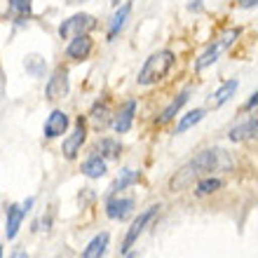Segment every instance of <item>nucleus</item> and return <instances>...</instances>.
I'll return each instance as SVG.
<instances>
[{"label":"nucleus","mask_w":258,"mask_h":258,"mask_svg":"<svg viewBox=\"0 0 258 258\" xmlns=\"http://www.w3.org/2000/svg\"><path fill=\"white\" fill-rule=\"evenodd\" d=\"M216 164H218V150H202L200 155H195L190 162L183 164V167L171 176L169 190L178 192V190H183V188H188V185L195 183L202 174L216 169Z\"/></svg>","instance_id":"obj_1"},{"label":"nucleus","mask_w":258,"mask_h":258,"mask_svg":"<svg viewBox=\"0 0 258 258\" xmlns=\"http://www.w3.org/2000/svg\"><path fill=\"white\" fill-rule=\"evenodd\" d=\"M171 66H174V52H171V49H160V52H155V54H150L148 59H146L136 82L143 85V87L155 85V82H160L164 75L169 73Z\"/></svg>","instance_id":"obj_2"},{"label":"nucleus","mask_w":258,"mask_h":258,"mask_svg":"<svg viewBox=\"0 0 258 258\" xmlns=\"http://www.w3.org/2000/svg\"><path fill=\"white\" fill-rule=\"evenodd\" d=\"M96 28V19L92 14H73L71 19H66L59 26V35L63 40H71V38H78V35H89V31Z\"/></svg>","instance_id":"obj_3"},{"label":"nucleus","mask_w":258,"mask_h":258,"mask_svg":"<svg viewBox=\"0 0 258 258\" xmlns=\"http://www.w3.org/2000/svg\"><path fill=\"white\" fill-rule=\"evenodd\" d=\"M68 96V73L66 68H56L47 82V99L49 101H59Z\"/></svg>","instance_id":"obj_4"},{"label":"nucleus","mask_w":258,"mask_h":258,"mask_svg":"<svg viewBox=\"0 0 258 258\" xmlns=\"http://www.w3.org/2000/svg\"><path fill=\"white\" fill-rule=\"evenodd\" d=\"M155 214H157V207H150L148 211H143L141 216H139L134 223H132V228H129V232H127V237H124V242H122V251H124V253L132 249V244H134L136 239H139V235L143 232V228L148 225V221L155 216Z\"/></svg>","instance_id":"obj_5"},{"label":"nucleus","mask_w":258,"mask_h":258,"mask_svg":"<svg viewBox=\"0 0 258 258\" xmlns=\"http://www.w3.org/2000/svg\"><path fill=\"white\" fill-rule=\"evenodd\" d=\"M92 38L89 35H78V38H71L66 47V56L68 59H73V61H82V59H87L92 54Z\"/></svg>","instance_id":"obj_6"},{"label":"nucleus","mask_w":258,"mask_h":258,"mask_svg":"<svg viewBox=\"0 0 258 258\" xmlns=\"http://www.w3.org/2000/svg\"><path fill=\"white\" fill-rule=\"evenodd\" d=\"M134 209V197H113L106 204V214L113 221H124Z\"/></svg>","instance_id":"obj_7"},{"label":"nucleus","mask_w":258,"mask_h":258,"mask_svg":"<svg viewBox=\"0 0 258 258\" xmlns=\"http://www.w3.org/2000/svg\"><path fill=\"white\" fill-rule=\"evenodd\" d=\"M85 139H87V129H85V122H82V117L78 120V127H75V132L71 136H68L66 141H63V155L68 157V160H73L75 155H78V150L82 148V143H85Z\"/></svg>","instance_id":"obj_8"},{"label":"nucleus","mask_w":258,"mask_h":258,"mask_svg":"<svg viewBox=\"0 0 258 258\" xmlns=\"http://www.w3.org/2000/svg\"><path fill=\"white\" fill-rule=\"evenodd\" d=\"M68 129V115L63 110H52V115L45 122V136L47 139H56Z\"/></svg>","instance_id":"obj_9"},{"label":"nucleus","mask_w":258,"mask_h":258,"mask_svg":"<svg viewBox=\"0 0 258 258\" xmlns=\"http://www.w3.org/2000/svg\"><path fill=\"white\" fill-rule=\"evenodd\" d=\"M134 113H136V101H129L127 106H124V108L117 113V117L113 120V129H115L117 134H124V132H129V129H132V122H134Z\"/></svg>","instance_id":"obj_10"},{"label":"nucleus","mask_w":258,"mask_h":258,"mask_svg":"<svg viewBox=\"0 0 258 258\" xmlns=\"http://www.w3.org/2000/svg\"><path fill=\"white\" fill-rule=\"evenodd\" d=\"M24 216H26L24 207H17V204H12V207L7 209V239H14V237H17V232H19V228H21V221H24Z\"/></svg>","instance_id":"obj_11"},{"label":"nucleus","mask_w":258,"mask_h":258,"mask_svg":"<svg viewBox=\"0 0 258 258\" xmlns=\"http://www.w3.org/2000/svg\"><path fill=\"white\" fill-rule=\"evenodd\" d=\"M106 246H108V232H101L87 244V249L82 251V258H103Z\"/></svg>","instance_id":"obj_12"},{"label":"nucleus","mask_w":258,"mask_h":258,"mask_svg":"<svg viewBox=\"0 0 258 258\" xmlns=\"http://www.w3.org/2000/svg\"><path fill=\"white\" fill-rule=\"evenodd\" d=\"M129 12H132V5H122L115 12V17L110 19V28H108V38H110V40H113V38H115V35L124 28V24H127V19H129Z\"/></svg>","instance_id":"obj_13"},{"label":"nucleus","mask_w":258,"mask_h":258,"mask_svg":"<svg viewBox=\"0 0 258 258\" xmlns=\"http://www.w3.org/2000/svg\"><path fill=\"white\" fill-rule=\"evenodd\" d=\"M82 171H85V176L89 178H101L106 174V162H103L101 155H92L87 162L82 164Z\"/></svg>","instance_id":"obj_14"},{"label":"nucleus","mask_w":258,"mask_h":258,"mask_svg":"<svg viewBox=\"0 0 258 258\" xmlns=\"http://www.w3.org/2000/svg\"><path fill=\"white\" fill-rule=\"evenodd\" d=\"M188 99H190V92H188V89H185V92H181V94H178L176 99H174V101H171L169 106L164 108L162 117H160V122L164 124V122H169V120H174V117H176V113L181 110V106H183V103L188 101Z\"/></svg>","instance_id":"obj_15"},{"label":"nucleus","mask_w":258,"mask_h":258,"mask_svg":"<svg viewBox=\"0 0 258 258\" xmlns=\"http://www.w3.org/2000/svg\"><path fill=\"white\" fill-rule=\"evenodd\" d=\"M237 85H239L237 80H228V82H223V85H221V87L216 89V94L211 96V103H214V106H223L225 101H230V96L235 94Z\"/></svg>","instance_id":"obj_16"},{"label":"nucleus","mask_w":258,"mask_h":258,"mask_svg":"<svg viewBox=\"0 0 258 258\" xmlns=\"http://www.w3.org/2000/svg\"><path fill=\"white\" fill-rule=\"evenodd\" d=\"M256 136V117H251L249 122L239 124V127L230 129V141H244V139H253Z\"/></svg>","instance_id":"obj_17"},{"label":"nucleus","mask_w":258,"mask_h":258,"mask_svg":"<svg viewBox=\"0 0 258 258\" xmlns=\"http://www.w3.org/2000/svg\"><path fill=\"white\" fill-rule=\"evenodd\" d=\"M204 117V108H197V110H190L188 115L181 117V122L176 124V134H183V132H188L190 127H195L200 120Z\"/></svg>","instance_id":"obj_18"},{"label":"nucleus","mask_w":258,"mask_h":258,"mask_svg":"<svg viewBox=\"0 0 258 258\" xmlns=\"http://www.w3.org/2000/svg\"><path fill=\"white\" fill-rule=\"evenodd\" d=\"M24 66H26V71L33 75V78H42V75H45V59H42V56H38V54L26 56Z\"/></svg>","instance_id":"obj_19"},{"label":"nucleus","mask_w":258,"mask_h":258,"mask_svg":"<svg viewBox=\"0 0 258 258\" xmlns=\"http://www.w3.org/2000/svg\"><path fill=\"white\" fill-rule=\"evenodd\" d=\"M221 49H223V47H221L218 42H214V45H211V47L207 49L202 56H200V61H197V66H195L197 71H204L207 66H211V63L216 61V56H218V52H221Z\"/></svg>","instance_id":"obj_20"},{"label":"nucleus","mask_w":258,"mask_h":258,"mask_svg":"<svg viewBox=\"0 0 258 258\" xmlns=\"http://www.w3.org/2000/svg\"><path fill=\"white\" fill-rule=\"evenodd\" d=\"M96 150H99L103 157H110V160H113V157H117V153H120V143L113 141V139H103Z\"/></svg>","instance_id":"obj_21"},{"label":"nucleus","mask_w":258,"mask_h":258,"mask_svg":"<svg viewBox=\"0 0 258 258\" xmlns=\"http://www.w3.org/2000/svg\"><path fill=\"white\" fill-rule=\"evenodd\" d=\"M92 120H94V127L96 129H103L108 124V108L101 106V103H96L94 110H92Z\"/></svg>","instance_id":"obj_22"},{"label":"nucleus","mask_w":258,"mask_h":258,"mask_svg":"<svg viewBox=\"0 0 258 258\" xmlns=\"http://www.w3.org/2000/svg\"><path fill=\"white\" fill-rule=\"evenodd\" d=\"M136 178H139V174H136V171H132V169H124L122 171V176H117V181L115 183H113V190H124V188H127V185H132L136 181Z\"/></svg>","instance_id":"obj_23"},{"label":"nucleus","mask_w":258,"mask_h":258,"mask_svg":"<svg viewBox=\"0 0 258 258\" xmlns=\"http://www.w3.org/2000/svg\"><path fill=\"white\" fill-rule=\"evenodd\" d=\"M221 185H223V183H221L218 178H204V181H200V183H197V195H209V192L218 190Z\"/></svg>","instance_id":"obj_24"},{"label":"nucleus","mask_w":258,"mask_h":258,"mask_svg":"<svg viewBox=\"0 0 258 258\" xmlns=\"http://www.w3.org/2000/svg\"><path fill=\"white\" fill-rule=\"evenodd\" d=\"M10 12L19 14V17H28L31 14V0H10Z\"/></svg>","instance_id":"obj_25"},{"label":"nucleus","mask_w":258,"mask_h":258,"mask_svg":"<svg viewBox=\"0 0 258 258\" xmlns=\"http://www.w3.org/2000/svg\"><path fill=\"white\" fill-rule=\"evenodd\" d=\"M246 110H251V108H256V94L251 96V99H249V101H246V106H244Z\"/></svg>","instance_id":"obj_26"},{"label":"nucleus","mask_w":258,"mask_h":258,"mask_svg":"<svg viewBox=\"0 0 258 258\" xmlns=\"http://www.w3.org/2000/svg\"><path fill=\"white\" fill-rule=\"evenodd\" d=\"M239 5L242 7H253L256 5V0H239Z\"/></svg>","instance_id":"obj_27"},{"label":"nucleus","mask_w":258,"mask_h":258,"mask_svg":"<svg viewBox=\"0 0 258 258\" xmlns=\"http://www.w3.org/2000/svg\"><path fill=\"white\" fill-rule=\"evenodd\" d=\"M63 3H68V5H82V3H87V0H63Z\"/></svg>","instance_id":"obj_28"},{"label":"nucleus","mask_w":258,"mask_h":258,"mask_svg":"<svg viewBox=\"0 0 258 258\" xmlns=\"http://www.w3.org/2000/svg\"><path fill=\"white\" fill-rule=\"evenodd\" d=\"M12 258H26V253H24V251H17Z\"/></svg>","instance_id":"obj_29"},{"label":"nucleus","mask_w":258,"mask_h":258,"mask_svg":"<svg viewBox=\"0 0 258 258\" xmlns=\"http://www.w3.org/2000/svg\"><path fill=\"white\" fill-rule=\"evenodd\" d=\"M127 258H136V256H134V253H127Z\"/></svg>","instance_id":"obj_30"},{"label":"nucleus","mask_w":258,"mask_h":258,"mask_svg":"<svg viewBox=\"0 0 258 258\" xmlns=\"http://www.w3.org/2000/svg\"><path fill=\"white\" fill-rule=\"evenodd\" d=\"M113 5H120V0H113Z\"/></svg>","instance_id":"obj_31"},{"label":"nucleus","mask_w":258,"mask_h":258,"mask_svg":"<svg viewBox=\"0 0 258 258\" xmlns=\"http://www.w3.org/2000/svg\"><path fill=\"white\" fill-rule=\"evenodd\" d=\"M0 258H3V246H0Z\"/></svg>","instance_id":"obj_32"}]
</instances>
